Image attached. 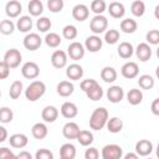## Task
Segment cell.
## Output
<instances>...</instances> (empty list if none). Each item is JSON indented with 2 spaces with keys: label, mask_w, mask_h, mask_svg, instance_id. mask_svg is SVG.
Wrapping results in <instances>:
<instances>
[{
  "label": "cell",
  "mask_w": 159,
  "mask_h": 159,
  "mask_svg": "<svg viewBox=\"0 0 159 159\" xmlns=\"http://www.w3.org/2000/svg\"><path fill=\"white\" fill-rule=\"evenodd\" d=\"M108 111L104 107H98L96 108L91 117H89V128L93 130H101L103 127L107 124L108 120Z\"/></svg>",
  "instance_id": "obj_1"
},
{
  "label": "cell",
  "mask_w": 159,
  "mask_h": 159,
  "mask_svg": "<svg viewBox=\"0 0 159 159\" xmlns=\"http://www.w3.org/2000/svg\"><path fill=\"white\" fill-rule=\"evenodd\" d=\"M46 92V84L42 81H32L25 89V97L30 102H36L40 99Z\"/></svg>",
  "instance_id": "obj_2"
},
{
  "label": "cell",
  "mask_w": 159,
  "mask_h": 159,
  "mask_svg": "<svg viewBox=\"0 0 159 159\" xmlns=\"http://www.w3.org/2000/svg\"><path fill=\"white\" fill-rule=\"evenodd\" d=\"M108 27V20L106 16L103 15H96L92 17L91 22H89V30L94 34V35H99L102 32H104Z\"/></svg>",
  "instance_id": "obj_3"
},
{
  "label": "cell",
  "mask_w": 159,
  "mask_h": 159,
  "mask_svg": "<svg viewBox=\"0 0 159 159\" xmlns=\"http://www.w3.org/2000/svg\"><path fill=\"white\" fill-rule=\"evenodd\" d=\"M2 61L9 66L10 70L11 68H16V67L20 66V62L22 61V55L17 48H10V50H7L5 52Z\"/></svg>",
  "instance_id": "obj_4"
},
{
  "label": "cell",
  "mask_w": 159,
  "mask_h": 159,
  "mask_svg": "<svg viewBox=\"0 0 159 159\" xmlns=\"http://www.w3.org/2000/svg\"><path fill=\"white\" fill-rule=\"evenodd\" d=\"M102 159H120L123 157V149L118 144H107L101 152Z\"/></svg>",
  "instance_id": "obj_5"
},
{
  "label": "cell",
  "mask_w": 159,
  "mask_h": 159,
  "mask_svg": "<svg viewBox=\"0 0 159 159\" xmlns=\"http://www.w3.org/2000/svg\"><path fill=\"white\" fill-rule=\"evenodd\" d=\"M22 43H24V47L26 50H29V51H36L37 48H40V46L42 43V39L36 32H29L24 37Z\"/></svg>",
  "instance_id": "obj_6"
},
{
  "label": "cell",
  "mask_w": 159,
  "mask_h": 159,
  "mask_svg": "<svg viewBox=\"0 0 159 159\" xmlns=\"http://www.w3.org/2000/svg\"><path fill=\"white\" fill-rule=\"evenodd\" d=\"M84 52H86L84 46H83L81 42H78V41L71 42V43L68 45V47H67V55H68L70 58L73 60V61H78V60H81V58H83Z\"/></svg>",
  "instance_id": "obj_7"
},
{
  "label": "cell",
  "mask_w": 159,
  "mask_h": 159,
  "mask_svg": "<svg viewBox=\"0 0 159 159\" xmlns=\"http://www.w3.org/2000/svg\"><path fill=\"white\" fill-rule=\"evenodd\" d=\"M21 75L27 80H35L40 75V67L36 62H32V61L25 62L21 67Z\"/></svg>",
  "instance_id": "obj_8"
},
{
  "label": "cell",
  "mask_w": 159,
  "mask_h": 159,
  "mask_svg": "<svg viewBox=\"0 0 159 159\" xmlns=\"http://www.w3.org/2000/svg\"><path fill=\"white\" fill-rule=\"evenodd\" d=\"M83 46H84V50L89 52H98L103 46V40L97 35H92L86 39Z\"/></svg>",
  "instance_id": "obj_9"
},
{
  "label": "cell",
  "mask_w": 159,
  "mask_h": 159,
  "mask_svg": "<svg viewBox=\"0 0 159 159\" xmlns=\"http://www.w3.org/2000/svg\"><path fill=\"white\" fill-rule=\"evenodd\" d=\"M120 73L124 78H128V80H132V78H135L139 73V67L135 62L133 61H129V62H125L122 68H120Z\"/></svg>",
  "instance_id": "obj_10"
},
{
  "label": "cell",
  "mask_w": 159,
  "mask_h": 159,
  "mask_svg": "<svg viewBox=\"0 0 159 159\" xmlns=\"http://www.w3.org/2000/svg\"><path fill=\"white\" fill-rule=\"evenodd\" d=\"M153 152V143L148 139H140L135 143V154L138 157H148Z\"/></svg>",
  "instance_id": "obj_11"
},
{
  "label": "cell",
  "mask_w": 159,
  "mask_h": 159,
  "mask_svg": "<svg viewBox=\"0 0 159 159\" xmlns=\"http://www.w3.org/2000/svg\"><path fill=\"white\" fill-rule=\"evenodd\" d=\"M51 63L55 68H63L67 65V53L62 50H56L51 55Z\"/></svg>",
  "instance_id": "obj_12"
},
{
  "label": "cell",
  "mask_w": 159,
  "mask_h": 159,
  "mask_svg": "<svg viewBox=\"0 0 159 159\" xmlns=\"http://www.w3.org/2000/svg\"><path fill=\"white\" fill-rule=\"evenodd\" d=\"M107 98L111 103H119L124 98V91L120 86H111L107 89Z\"/></svg>",
  "instance_id": "obj_13"
},
{
  "label": "cell",
  "mask_w": 159,
  "mask_h": 159,
  "mask_svg": "<svg viewBox=\"0 0 159 159\" xmlns=\"http://www.w3.org/2000/svg\"><path fill=\"white\" fill-rule=\"evenodd\" d=\"M89 16V9L84 4H77L72 9V17L77 21H84Z\"/></svg>",
  "instance_id": "obj_14"
},
{
  "label": "cell",
  "mask_w": 159,
  "mask_h": 159,
  "mask_svg": "<svg viewBox=\"0 0 159 159\" xmlns=\"http://www.w3.org/2000/svg\"><path fill=\"white\" fill-rule=\"evenodd\" d=\"M21 11H22V6H21L20 1H17V0H10L5 5V14L10 19L17 17L21 14Z\"/></svg>",
  "instance_id": "obj_15"
},
{
  "label": "cell",
  "mask_w": 159,
  "mask_h": 159,
  "mask_svg": "<svg viewBox=\"0 0 159 159\" xmlns=\"http://www.w3.org/2000/svg\"><path fill=\"white\" fill-rule=\"evenodd\" d=\"M135 56H137V58L139 61L147 62L152 57V48H150V46L148 43H145V42H140L137 46V48H135Z\"/></svg>",
  "instance_id": "obj_16"
},
{
  "label": "cell",
  "mask_w": 159,
  "mask_h": 159,
  "mask_svg": "<svg viewBox=\"0 0 159 159\" xmlns=\"http://www.w3.org/2000/svg\"><path fill=\"white\" fill-rule=\"evenodd\" d=\"M66 76L71 81H78L83 76V68L78 63H71L66 68Z\"/></svg>",
  "instance_id": "obj_17"
},
{
  "label": "cell",
  "mask_w": 159,
  "mask_h": 159,
  "mask_svg": "<svg viewBox=\"0 0 159 159\" xmlns=\"http://www.w3.org/2000/svg\"><path fill=\"white\" fill-rule=\"evenodd\" d=\"M80 127L75 122H67L62 128V134L66 139H76L80 133Z\"/></svg>",
  "instance_id": "obj_18"
},
{
  "label": "cell",
  "mask_w": 159,
  "mask_h": 159,
  "mask_svg": "<svg viewBox=\"0 0 159 159\" xmlns=\"http://www.w3.org/2000/svg\"><path fill=\"white\" fill-rule=\"evenodd\" d=\"M9 143L12 148H17V149H21V148H25L29 143V138L27 135H25L24 133H15L12 135H10L9 138Z\"/></svg>",
  "instance_id": "obj_19"
},
{
  "label": "cell",
  "mask_w": 159,
  "mask_h": 159,
  "mask_svg": "<svg viewBox=\"0 0 159 159\" xmlns=\"http://www.w3.org/2000/svg\"><path fill=\"white\" fill-rule=\"evenodd\" d=\"M60 112L65 118L72 119L78 114V108L73 102H65V103H62Z\"/></svg>",
  "instance_id": "obj_20"
},
{
  "label": "cell",
  "mask_w": 159,
  "mask_h": 159,
  "mask_svg": "<svg viewBox=\"0 0 159 159\" xmlns=\"http://www.w3.org/2000/svg\"><path fill=\"white\" fill-rule=\"evenodd\" d=\"M58 117V109L55 106H46L41 112V118L46 123H53Z\"/></svg>",
  "instance_id": "obj_21"
},
{
  "label": "cell",
  "mask_w": 159,
  "mask_h": 159,
  "mask_svg": "<svg viewBox=\"0 0 159 159\" xmlns=\"http://www.w3.org/2000/svg\"><path fill=\"white\" fill-rule=\"evenodd\" d=\"M108 12L112 17L114 19H120L124 16L125 14V7L122 2L119 1H112L109 5H108Z\"/></svg>",
  "instance_id": "obj_22"
},
{
  "label": "cell",
  "mask_w": 159,
  "mask_h": 159,
  "mask_svg": "<svg viewBox=\"0 0 159 159\" xmlns=\"http://www.w3.org/2000/svg\"><path fill=\"white\" fill-rule=\"evenodd\" d=\"M31 134H32V137H34L35 139L41 140V139H45V138L47 137L48 129H47V127H46L45 123L39 122V123H35V124L32 125V128H31Z\"/></svg>",
  "instance_id": "obj_23"
},
{
  "label": "cell",
  "mask_w": 159,
  "mask_h": 159,
  "mask_svg": "<svg viewBox=\"0 0 159 159\" xmlns=\"http://www.w3.org/2000/svg\"><path fill=\"white\" fill-rule=\"evenodd\" d=\"M57 93L61 97H70L75 92V86L71 81H61L57 84Z\"/></svg>",
  "instance_id": "obj_24"
},
{
  "label": "cell",
  "mask_w": 159,
  "mask_h": 159,
  "mask_svg": "<svg viewBox=\"0 0 159 159\" xmlns=\"http://www.w3.org/2000/svg\"><path fill=\"white\" fill-rule=\"evenodd\" d=\"M32 19L27 15H24V16H20L19 20L16 21V25L15 27L20 31V32H30V30L32 29Z\"/></svg>",
  "instance_id": "obj_25"
},
{
  "label": "cell",
  "mask_w": 159,
  "mask_h": 159,
  "mask_svg": "<svg viewBox=\"0 0 159 159\" xmlns=\"http://www.w3.org/2000/svg\"><path fill=\"white\" fill-rule=\"evenodd\" d=\"M117 52L119 55V57L127 60V58H130L134 53V48H133V45L130 42H127V41H123L119 43L118 48H117Z\"/></svg>",
  "instance_id": "obj_26"
},
{
  "label": "cell",
  "mask_w": 159,
  "mask_h": 159,
  "mask_svg": "<svg viewBox=\"0 0 159 159\" xmlns=\"http://www.w3.org/2000/svg\"><path fill=\"white\" fill-rule=\"evenodd\" d=\"M76 157V147L72 143H65L60 148V158L61 159H75Z\"/></svg>",
  "instance_id": "obj_27"
},
{
  "label": "cell",
  "mask_w": 159,
  "mask_h": 159,
  "mask_svg": "<svg viewBox=\"0 0 159 159\" xmlns=\"http://www.w3.org/2000/svg\"><path fill=\"white\" fill-rule=\"evenodd\" d=\"M106 125H107V129H108L109 133L116 134V133H119L123 129L124 123H123V120L119 117H112V118H109L107 120V124Z\"/></svg>",
  "instance_id": "obj_28"
},
{
  "label": "cell",
  "mask_w": 159,
  "mask_h": 159,
  "mask_svg": "<svg viewBox=\"0 0 159 159\" xmlns=\"http://www.w3.org/2000/svg\"><path fill=\"white\" fill-rule=\"evenodd\" d=\"M127 101L132 106H138L143 101V92L138 88H132L127 93Z\"/></svg>",
  "instance_id": "obj_29"
},
{
  "label": "cell",
  "mask_w": 159,
  "mask_h": 159,
  "mask_svg": "<svg viewBox=\"0 0 159 159\" xmlns=\"http://www.w3.org/2000/svg\"><path fill=\"white\" fill-rule=\"evenodd\" d=\"M117 71L113 68V67H111V66H106V67H103L102 68V71H101V78L106 82V83H112V82H114L116 80H117Z\"/></svg>",
  "instance_id": "obj_30"
},
{
  "label": "cell",
  "mask_w": 159,
  "mask_h": 159,
  "mask_svg": "<svg viewBox=\"0 0 159 159\" xmlns=\"http://www.w3.org/2000/svg\"><path fill=\"white\" fill-rule=\"evenodd\" d=\"M119 27H120V30L124 34H133V32H135V30L138 27V24H137L135 20H133L130 17H127V19H124V20L120 21Z\"/></svg>",
  "instance_id": "obj_31"
},
{
  "label": "cell",
  "mask_w": 159,
  "mask_h": 159,
  "mask_svg": "<svg viewBox=\"0 0 159 159\" xmlns=\"http://www.w3.org/2000/svg\"><path fill=\"white\" fill-rule=\"evenodd\" d=\"M84 93H86L87 98L91 99V101H99V99L103 97V94H104L103 88L99 86V83H96L93 87H91V88H89L87 92H84Z\"/></svg>",
  "instance_id": "obj_32"
},
{
  "label": "cell",
  "mask_w": 159,
  "mask_h": 159,
  "mask_svg": "<svg viewBox=\"0 0 159 159\" xmlns=\"http://www.w3.org/2000/svg\"><path fill=\"white\" fill-rule=\"evenodd\" d=\"M76 139H77V142H78L81 145L88 147V145H91V144L93 143V134H92V132H89V130L82 129V130H80V133H78V135H77Z\"/></svg>",
  "instance_id": "obj_33"
},
{
  "label": "cell",
  "mask_w": 159,
  "mask_h": 159,
  "mask_svg": "<svg viewBox=\"0 0 159 159\" xmlns=\"http://www.w3.org/2000/svg\"><path fill=\"white\" fill-rule=\"evenodd\" d=\"M31 16H40L43 12V4L41 0H31L27 5Z\"/></svg>",
  "instance_id": "obj_34"
},
{
  "label": "cell",
  "mask_w": 159,
  "mask_h": 159,
  "mask_svg": "<svg viewBox=\"0 0 159 159\" xmlns=\"http://www.w3.org/2000/svg\"><path fill=\"white\" fill-rule=\"evenodd\" d=\"M138 84L142 89H152L155 84V80L150 75H142L138 78Z\"/></svg>",
  "instance_id": "obj_35"
},
{
  "label": "cell",
  "mask_w": 159,
  "mask_h": 159,
  "mask_svg": "<svg viewBox=\"0 0 159 159\" xmlns=\"http://www.w3.org/2000/svg\"><path fill=\"white\" fill-rule=\"evenodd\" d=\"M22 89H24V84L21 81H14L11 84H10V88H9V96L11 99H17L21 93H22Z\"/></svg>",
  "instance_id": "obj_36"
},
{
  "label": "cell",
  "mask_w": 159,
  "mask_h": 159,
  "mask_svg": "<svg viewBox=\"0 0 159 159\" xmlns=\"http://www.w3.org/2000/svg\"><path fill=\"white\" fill-rule=\"evenodd\" d=\"M43 40H45V43H46L48 47H52V48L58 47V46L61 45V42H62L61 36H60L58 34H56V32H50V34H47Z\"/></svg>",
  "instance_id": "obj_37"
},
{
  "label": "cell",
  "mask_w": 159,
  "mask_h": 159,
  "mask_svg": "<svg viewBox=\"0 0 159 159\" xmlns=\"http://www.w3.org/2000/svg\"><path fill=\"white\" fill-rule=\"evenodd\" d=\"M119 39H120L119 31L116 30V29H109V30H107V31L104 32V39H103V40H104L108 45H114V43H117V42L119 41Z\"/></svg>",
  "instance_id": "obj_38"
},
{
  "label": "cell",
  "mask_w": 159,
  "mask_h": 159,
  "mask_svg": "<svg viewBox=\"0 0 159 159\" xmlns=\"http://www.w3.org/2000/svg\"><path fill=\"white\" fill-rule=\"evenodd\" d=\"M130 12H132L134 16H137V17L143 16L144 12H145V4H144L142 0H135V1H133L132 5H130Z\"/></svg>",
  "instance_id": "obj_39"
},
{
  "label": "cell",
  "mask_w": 159,
  "mask_h": 159,
  "mask_svg": "<svg viewBox=\"0 0 159 159\" xmlns=\"http://www.w3.org/2000/svg\"><path fill=\"white\" fill-rule=\"evenodd\" d=\"M51 26H52V22L46 16H40L36 21V27L40 32H47L51 29Z\"/></svg>",
  "instance_id": "obj_40"
},
{
  "label": "cell",
  "mask_w": 159,
  "mask_h": 159,
  "mask_svg": "<svg viewBox=\"0 0 159 159\" xmlns=\"http://www.w3.org/2000/svg\"><path fill=\"white\" fill-rule=\"evenodd\" d=\"M78 35V30L75 25H66L62 29V36L66 40H75Z\"/></svg>",
  "instance_id": "obj_41"
},
{
  "label": "cell",
  "mask_w": 159,
  "mask_h": 159,
  "mask_svg": "<svg viewBox=\"0 0 159 159\" xmlns=\"http://www.w3.org/2000/svg\"><path fill=\"white\" fill-rule=\"evenodd\" d=\"M15 31V24L11 20H2L0 21V34L7 36Z\"/></svg>",
  "instance_id": "obj_42"
},
{
  "label": "cell",
  "mask_w": 159,
  "mask_h": 159,
  "mask_svg": "<svg viewBox=\"0 0 159 159\" xmlns=\"http://www.w3.org/2000/svg\"><path fill=\"white\" fill-rule=\"evenodd\" d=\"M14 118V112L9 107H1L0 108V123H10Z\"/></svg>",
  "instance_id": "obj_43"
},
{
  "label": "cell",
  "mask_w": 159,
  "mask_h": 159,
  "mask_svg": "<svg viewBox=\"0 0 159 159\" xmlns=\"http://www.w3.org/2000/svg\"><path fill=\"white\" fill-rule=\"evenodd\" d=\"M107 9V4L104 0H93L91 2V10L96 15H102Z\"/></svg>",
  "instance_id": "obj_44"
},
{
  "label": "cell",
  "mask_w": 159,
  "mask_h": 159,
  "mask_svg": "<svg viewBox=\"0 0 159 159\" xmlns=\"http://www.w3.org/2000/svg\"><path fill=\"white\" fill-rule=\"evenodd\" d=\"M63 0H48L47 1V7L51 12H61L63 9Z\"/></svg>",
  "instance_id": "obj_45"
},
{
  "label": "cell",
  "mask_w": 159,
  "mask_h": 159,
  "mask_svg": "<svg viewBox=\"0 0 159 159\" xmlns=\"http://www.w3.org/2000/svg\"><path fill=\"white\" fill-rule=\"evenodd\" d=\"M145 39H147L148 43L158 45L159 43V31L158 30H149L145 35Z\"/></svg>",
  "instance_id": "obj_46"
},
{
  "label": "cell",
  "mask_w": 159,
  "mask_h": 159,
  "mask_svg": "<svg viewBox=\"0 0 159 159\" xmlns=\"http://www.w3.org/2000/svg\"><path fill=\"white\" fill-rule=\"evenodd\" d=\"M35 159H53V153L50 149L46 148H41L36 152L35 154Z\"/></svg>",
  "instance_id": "obj_47"
},
{
  "label": "cell",
  "mask_w": 159,
  "mask_h": 159,
  "mask_svg": "<svg viewBox=\"0 0 159 159\" xmlns=\"http://www.w3.org/2000/svg\"><path fill=\"white\" fill-rule=\"evenodd\" d=\"M84 159H99V152L94 147H89L84 152Z\"/></svg>",
  "instance_id": "obj_48"
},
{
  "label": "cell",
  "mask_w": 159,
  "mask_h": 159,
  "mask_svg": "<svg viewBox=\"0 0 159 159\" xmlns=\"http://www.w3.org/2000/svg\"><path fill=\"white\" fill-rule=\"evenodd\" d=\"M0 159H17V157L6 147L0 148Z\"/></svg>",
  "instance_id": "obj_49"
},
{
  "label": "cell",
  "mask_w": 159,
  "mask_h": 159,
  "mask_svg": "<svg viewBox=\"0 0 159 159\" xmlns=\"http://www.w3.org/2000/svg\"><path fill=\"white\" fill-rule=\"evenodd\" d=\"M96 83H98L96 80H93V78H87V80H83V81H81V83H80V87H81V89L83 91V92H87L91 87H93Z\"/></svg>",
  "instance_id": "obj_50"
},
{
  "label": "cell",
  "mask_w": 159,
  "mask_h": 159,
  "mask_svg": "<svg viewBox=\"0 0 159 159\" xmlns=\"http://www.w3.org/2000/svg\"><path fill=\"white\" fill-rule=\"evenodd\" d=\"M9 75H10V68H9V66H7L4 61H0V80L7 78Z\"/></svg>",
  "instance_id": "obj_51"
},
{
  "label": "cell",
  "mask_w": 159,
  "mask_h": 159,
  "mask_svg": "<svg viewBox=\"0 0 159 159\" xmlns=\"http://www.w3.org/2000/svg\"><path fill=\"white\" fill-rule=\"evenodd\" d=\"M150 109H152V112H153L154 116H159V98H155V99L152 102Z\"/></svg>",
  "instance_id": "obj_52"
},
{
  "label": "cell",
  "mask_w": 159,
  "mask_h": 159,
  "mask_svg": "<svg viewBox=\"0 0 159 159\" xmlns=\"http://www.w3.org/2000/svg\"><path fill=\"white\" fill-rule=\"evenodd\" d=\"M16 157H17V159H34L31 153L27 152V150H21Z\"/></svg>",
  "instance_id": "obj_53"
},
{
  "label": "cell",
  "mask_w": 159,
  "mask_h": 159,
  "mask_svg": "<svg viewBox=\"0 0 159 159\" xmlns=\"http://www.w3.org/2000/svg\"><path fill=\"white\" fill-rule=\"evenodd\" d=\"M6 139H7V130H6L5 127L0 125V143L5 142Z\"/></svg>",
  "instance_id": "obj_54"
},
{
  "label": "cell",
  "mask_w": 159,
  "mask_h": 159,
  "mask_svg": "<svg viewBox=\"0 0 159 159\" xmlns=\"http://www.w3.org/2000/svg\"><path fill=\"white\" fill-rule=\"evenodd\" d=\"M123 159H139V157H138L135 153L129 152V153H127V154L124 155V158H123Z\"/></svg>",
  "instance_id": "obj_55"
},
{
  "label": "cell",
  "mask_w": 159,
  "mask_h": 159,
  "mask_svg": "<svg viewBox=\"0 0 159 159\" xmlns=\"http://www.w3.org/2000/svg\"><path fill=\"white\" fill-rule=\"evenodd\" d=\"M0 97H1V91H0Z\"/></svg>",
  "instance_id": "obj_56"
},
{
  "label": "cell",
  "mask_w": 159,
  "mask_h": 159,
  "mask_svg": "<svg viewBox=\"0 0 159 159\" xmlns=\"http://www.w3.org/2000/svg\"><path fill=\"white\" fill-rule=\"evenodd\" d=\"M148 159H153V158H148Z\"/></svg>",
  "instance_id": "obj_57"
},
{
  "label": "cell",
  "mask_w": 159,
  "mask_h": 159,
  "mask_svg": "<svg viewBox=\"0 0 159 159\" xmlns=\"http://www.w3.org/2000/svg\"><path fill=\"white\" fill-rule=\"evenodd\" d=\"M60 159H61V158H60Z\"/></svg>",
  "instance_id": "obj_58"
}]
</instances>
